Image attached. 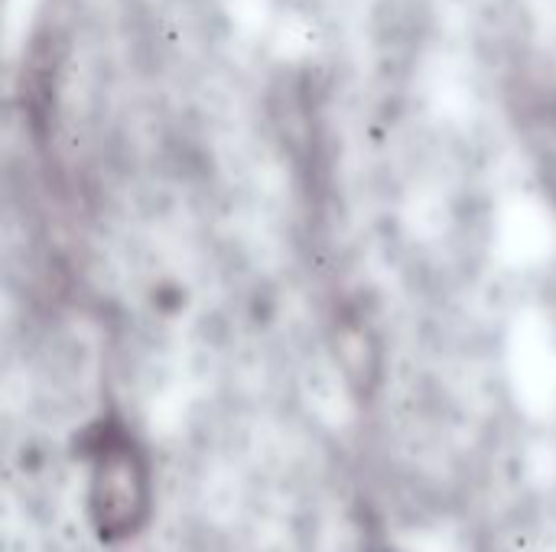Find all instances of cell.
<instances>
[{
	"label": "cell",
	"mask_w": 556,
	"mask_h": 552,
	"mask_svg": "<svg viewBox=\"0 0 556 552\" xmlns=\"http://www.w3.org/2000/svg\"><path fill=\"white\" fill-rule=\"evenodd\" d=\"M88 462V514L104 543L137 537L153 508L150 462L137 439L117 423L101 420L81 449Z\"/></svg>",
	"instance_id": "1"
}]
</instances>
